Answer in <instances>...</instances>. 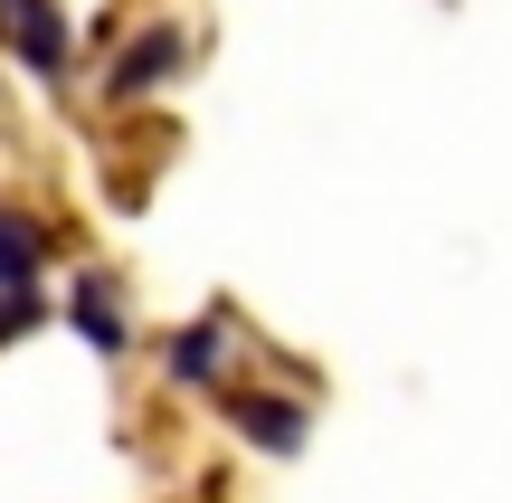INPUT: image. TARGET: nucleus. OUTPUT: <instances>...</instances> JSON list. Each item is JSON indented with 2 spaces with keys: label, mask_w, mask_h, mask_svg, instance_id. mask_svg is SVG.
Segmentation results:
<instances>
[{
  "label": "nucleus",
  "mask_w": 512,
  "mask_h": 503,
  "mask_svg": "<svg viewBox=\"0 0 512 503\" xmlns=\"http://www.w3.org/2000/svg\"><path fill=\"white\" fill-rule=\"evenodd\" d=\"M67 323H76V333H86L105 361L133 352V314H124V295H114L105 276H76V285H67Z\"/></svg>",
  "instance_id": "423d86ee"
},
{
  "label": "nucleus",
  "mask_w": 512,
  "mask_h": 503,
  "mask_svg": "<svg viewBox=\"0 0 512 503\" xmlns=\"http://www.w3.org/2000/svg\"><path fill=\"white\" fill-rule=\"evenodd\" d=\"M57 238L48 219H29V209H0V342H19L38 323V276H48Z\"/></svg>",
  "instance_id": "f257e3e1"
},
{
  "label": "nucleus",
  "mask_w": 512,
  "mask_h": 503,
  "mask_svg": "<svg viewBox=\"0 0 512 503\" xmlns=\"http://www.w3.org/2000/svg\"><path fill=\"white\" fill-rule=\"evenodd\" d=\"M181 67H190V29H181V19H143V29L114 48L105 95H114V105H143V95H162Z\"/></svg>",
  "instance_id": "f03ea898"
},
{
  "label": "nucleus",
  "mask_w": 512,
  "mask_h": 503,
  "mask_svg": "<svg viewBox=\"0 0 512 503\" xmlns=\"http://www.w3.org/2000/svg\"><path fill=\"white\" fill-rule=\"evenodd\" d=\"M228 428H238L256 456H304L313 409H304L294 390H238V399H228Z\"/></svg>",
  "instance_id": "7ed1b4c3"
},
{
  "label": "nucleus",
  "mask_w": 512,
  "mask_h": 503,
  "mask_svg": "<svg viewBox=\"0 0 512 503\" xmlns=\"http://www.w3.org/2000/svg\"><path fill=\"white\" fill-rule=\"evenodd\" d=\"M0 48H10L19 67L38 76V86H57V76L76 67V38H67V19H57V0H29V10L0 29Z\"/></svg>",
  "instance_id": "20e7f679"
},
{
  "label": "nucleus",
  "mask_w": 512,
  "mask_h": 503,
  "mask_svg": "<svg viewBox=\"0 0 512 503\" xmlns=\"http://www.w3.org/2000/svg\"><path fill=\"white\" fill-rule=\"evenodd\" d=\"M19 10H29V0H0V29H10V19H19Z\"/></svg>",
  "instance_id": "0eeeda50"
},
{
  "label": "nucleus",
  "mask_w": 512,
  "mask_h": 503,
  "mask_svg": "<svg viewBox=\"0 0 512 503\" xmlns=\"http://www.w3.org/2000/svg\"><path fill=\"white\" fill-rule=\"evenodd\" d=\"M219 371H228V323L219 314L181 323V333L162 342V380L171 390H219Z\"/></svg>",
  "instance_id": "39448f33"
}]
</instances>
